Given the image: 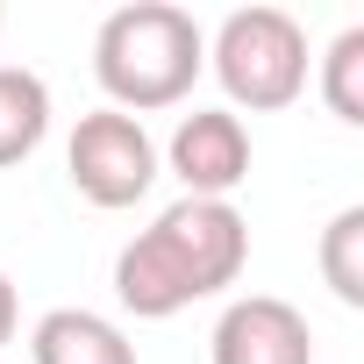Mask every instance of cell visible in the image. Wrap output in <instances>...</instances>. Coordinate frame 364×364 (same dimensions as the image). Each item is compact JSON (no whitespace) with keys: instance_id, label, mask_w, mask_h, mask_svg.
<instances>
[{"instance_id":"cell-8","label":"cell","mask_w":364,"mask_h":364,"mask_svg":"<svg viewBox=\"0 0 364 364\" xmlns=\"http://www.w3.org/2000/svg\"><path fill=\"white\" fill-rule=\"evenodd\" d=\"M50 136V86L29 65H0V171Z\"/></svg>"},{"instance_id":"cell-1","label":"cell","mask_w":364,"mask_h":364,"mask_svg":"<svg viewBox=\"0 0 364 364\" xmlns=\"http://www.w3.org/2000/svg\"><path fill=\"white\" fill-rule=\"evenodd\" d=\"M250 264V222L236 200H186L178 193L150 229H136L114 257V300L136 321H171L178 307L215 300Z\"/></svg>"},{"instance_id":"cell-11","label":"cell","mask_w":364,"mask_h":364,"mask_svg":"<svg viewBox=\"0 0 364 364\" xmlns=\"http://www.w3.org/2000/svg\"><path fill=\"white\" fill-rule=\"evenodd\" d=\"M15 328H22V293H15V279L0 272V350L15 343Z\"/></svg>"},{"instance_id":"cell-7","label":"cell","mask_w":364,"mask_h":364,"mask_svg":"<svg viewBox=\"0 0 364 364\" xmlns=\"http://www.w3.org/2000/svg\"><path fill=\"white\" fill-rule=\"evenodd\" d=\"M29 357L36 364H136V343L122 336V321L93 307H50L29 328Z\"/></svg>"},{"instance_id":"cell-12","label":"cell","mask_w":364,"mask_h":364,"mask_svg":"<svg viewBox=\"0 0 364 364\" xmlns=\"http://www.w3.org/2000/svg\"><path fill=\"white\" fill-rule=\"evenodd\" d=\"M0 29H8V15H0Z\"/></svg>"},{"instance_id":"cell-6","label":"cell","mask_w":364,"mask_h":364,"mask_svg":"<svg viewBox=\"0 0 364 364\" xmlns=\"http://www.w3.org/2000/svg\"><path fill=\"white\" fill-rule=\"evenodd\" d=\"M215 364H314V328L279 293H243L215 321Z\"/></svg>"},{"instance_id":"cell-4","label":"cell","mask_w":364,"mask_h":364,"mask_svg":"<svg viewBox=\"0 0 364 364\" xmlns=\"http://www.w3.org/2000/svg\"><path fill=\"white\" fill-rule=\"evenodd\" d=\"M65 171L93 208L114 215V208H136L157 186V143H150V129L136 114L93 107V114H79V129L65 143Z\"/></svg>"},{"instance_id":"cell-9","label":"cell","mask_w":364,"mask_h":364,"mask_svg":"<svg viewBox=\"0 0 364 364\" xmlns=\"http://www.w3.org/2000/svg\"><path fill=\"white\" fill-rule=\"evenodd\" d=\"M321 279L343 307H364V208H336L321 229Z\"/></svg>"},{"instance_id":"cell-2","label":"cell","mask_w":364,"mask_h":364,"mask_svg":"<svg viewBox=\"0 0 364 364\" xmlns=\"http://www.w3.org/2000/svg\"><path fill=\"white\" fill-rule=\"evenodd\" d=\"M200 72H208V36L171 0H129L93 36V79H100L107 107H122L136 122L157 107H178Z\"/></svg>"},{"instance_id":"cell-3","label":"cell","mask_w":364,"mask_h":364,"mask_svg":"<svg viewBox=\"0 0 364 364\" xmlns=\"http://www.w3.org/2000/svg\"><path fill=\"white\" fill-rule=\"evenodd\" d=\"M208 65L229 93V114L236 107H250V114L293 107L307 93V29L286 8H236V15H222Z\"/></svg>"},{"instance_id":"cell-5","label":"cell","mask_w":364,"mask_h":364,"mask_svg":"<svg viewBox=\"0 0 364 364\" xmlns=\"http://www.w3.org/2000/svg\"><path fill=\"white\" fill-rule=\"evenodd\" d=\"M171 178L186 186V200H229L243 178H250V129L229 107H193L178 114L171 143H164Z\"/></svg>"},{"instance_id":"cell-10","label":"cell","mask_w":364,"mask_h":364,"mask_svg":"<svg viewBox=\"0 0 364 364\" xmlns=\"http://www.w3.org/2000/svg\"><path fill=\"white\" fill-rule=\"evenodd\" d=\"M321 100H328L336 122L364 129V29H343L321 50Z\"/></svg>"}]
</instances>
